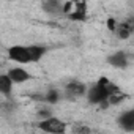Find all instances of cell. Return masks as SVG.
Masks as SVG:
<instances>
[{"label": "cell", "mask_w": 134, "mask_h": 134, "mask_svg": "<svg viewBox=\"0 0 134 134\" xmlns=\"http://www.w3.org/2000/svg\"><path fill=\"white\" fill-rule=\"evenodd\" d=\"M46 54H47V47L41 46V44H29V46L16 44V46L8 47V51H7L8 58L18 65L38 63Z\"/></svg>", "instance_id": "6da1fadb"}, {"label": "cell", "mask_w": 134, "mask_h": 134, "mask_svg": "<svg viewBox=\"0 0 134 134\" xmlns=\"http://www.w3.org/2000/svg\"><path fill=\"white\" fill-rule=\"evenodd\" d=\"M117 88V85L107 79V77H99L90 88H87L85 92V98L90 104L93 106H107V98L109 95Z\"/></svg>", "instance_id": "7a4b0ae2"}, {"label": "cell", "mask_w": 134, "mask_h": 134, "mask_svg": "<svg viewBox=\"0 0 134 134\" xmlns=\"http://www.w3.org/2000/svg\"><path fill=\"white\" fill-rule=\"evenodd\" d=\"M38 129H41L44 132H49V134H65L68 131V125H66V121H63L58 117L49 115V117L40 120Z\"/></svg>", "instance_id": "3957f363"}, {"label": "cell", "mask_w": 134, "mask_h": 134, "mask_svg": "<svg viewBox=\"0 0 134 134\" xmlns=\"http://www.w3.org/2000/svg\"><path fill=\"white\" fill-rule=\"evenodd\" d=\"M85 92H87V85L84 82H79V81H71L65 87V95L68 98H73V99L85 96Z\"/></svg>", "instance_id": "277c9868"}, {"label": "cell", "mask_w": 134, "mask_h": 134, "mask_svg": "<svg viewBox=\"0 0 134 134\" xmlns=\"http://www.w3.org/2000/svg\"><path fill=\"white\" fill-rule=\"evenodd\" d=\"M43 11L49 16H62L65 14V2L63 0H43Z\"/></svg>", "instance_id": "5b68a950"}, {"label": "cell", "mask_w": 134, "mask_h": 134, "mask_svg": "<svg viewBox=\"0 0 134 134\" xmlns=\"http://www.w3.org/2000/svg\"><path fill=\"white\" fill-rule=\"evenodd\" d=\"M7 74L10 76V79L13 81V84H24V82H27V81L32 79V74L24 68L22 65H18V66L10 68Z\"/></svg>", "instance_id": "8992f818"}, {"label": "cell", "mask_w": 134, "mask_h": 134, "mask_svg": "<svg viewBox=\"0 0 134 134\" xmlns=\"http://www.w3.org/2000/svg\"><path fill=\"white\" fill-rule=\"evenodd\" d=\"M107 63L110 66H114V68H117V70H125L129 65V55L125 51H117V52H114L107 57Z\"/></svg>", "instance_id": "52a82bcc"}, {"label": "cell", "mask_w": 134, "mask_h": 134, "mask_svg": "<svg viewBox=\"0 0 134 134\" xmlns=\"http://www.w3.org/2000/svg\"><path fill=\"white\" fill-rule=\"evenodd\" d=\"M118 125L123 131L126 132H132L134 131V110L128 109L125 110L120 117H118Z\"/></svg>", "instance_id": "ba28073f"}, {"label": "cell", "mask_w": 134, "mask_h": 134, "mask_svg": "<svg viewBox=\"0 0 134 134\" xmlns=\"http://www.w3.org/2000/svg\"><path fill=\"white\" fill-rule=\"evenodd\" d=\"M74 8L71 11H66L65 14H68L70 19L73 21H85L87 19V8L84 2H77V3H71Z\"/></svg>", "instance_id": "9c48e42d"}, {"label": "cell", "mask_w": 134, "mask_h": 134, "mask_svg": "<svg viewBox=\"0 0 134 134\" xmlns=\"http://www.w3.org/2000/svg\"><path fill=\"white\" fill-rule=\"evenodd\" d=\"M13 81L10 79V76L7 73H2L0 74V95L3 96H11L13 93Z\"/></svg>", "instance_id": "30bf717a"}, {"label": "cell", "mask_w": 134, "mask_h": 134, "mask_svg": "<svg viewBox=\"0 0 134 134\" xmlns=\"http://www.w3.org/2000/svg\"><path fill=\"white\" fill-rule=\"evenodd\" d=\"M115 33L121 40L129 38L131 33H132V21H123V22H120L117 25V29H115Z\"/></svg>", "instance_id": "8fae6325"}, {"label": "cell", "mask_w": 134, "mask_h": 134, "mask_svg": "<svg viewBox=\"0 0 134 134\" xmlns=\"http://www.w3.org/2000/svg\"><path fill=\"white\" fill-rule=\"evenodd\" d=\"M58 99H60V92L55 90V88H51V90L44 95V98H43V101H46V103H49V104H55V103H58Z\"/></svg>", "instance_id": "7c38bea8"}, {"label": "cell", "mask_w": 134, "mask_h": 134, "mask_svg": "<svg viewBox=\"0 0 134 134\" xmlns=\"http://www.w3.org/2000/svg\"><path fill=\"white\" fill-rule=\"evenodd\" d=\"M73 131H74V132H79V134H84V132H90L92 129H90L88 126H84V125H77V126H74V128H73Z\"/></svg>", "instance_id": "4fadbf2b"}]
</instances>
